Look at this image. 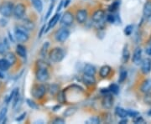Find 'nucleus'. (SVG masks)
Instances as JSON below:
<instances>
[{"label":"nucleus","instance_id":"obj_1","mask_svg":"<svg viewBox=\"0 0 151 124\" xmlns=\"http://www.w3.org/2000/svg\"><path fill=\"white\" fill-rule=\"evenodd\" d=\"M49 57H50V59L52 62L57 63V62H60V61H61L62 59H64V57H65V52H64V50L61 48L56 47V48L53 49L50 52Z\"/></svg>","mask_w":151,"mask_h":124},{"label":"nucleus","instance_id":"obj_2","mask_svg":"<svg viewBox=\"0 0 151 124\" xmlns=\"http://www.w3.org/2000/svg\"><path fill=\"white\" fill-rule=\"evenodd\" d=\"M14 4L11 2H4L0 5V14L5 18H9L13 14L14 12Z\"/></svg>","mask_w":151,"mask_h":124},{"label":"nucleus","instance_id":"obj_3","mask_svg":"<svg viewBox=\"0 0 151 124\" xmlns=\"http://www.w3.org/2000/svg\"><path fill=\"white\" fill-rule=\"evenodd\" d=\"M14 35H15V38L19 41V42H27L29 40V34H28L27 31L23 28V29H21L20 28H16L15 30H14Z\"/></svg>","mask_w":151,"mask_h":124},{"label":"nucleus","instance_id":"obj_4","mask_svg":"<svg viewBox=\"0 0 151 124\" xmlns=\"http://www.w3.org/2000/svg\"><path fill=\"white\" fill-rule=\"evenodd\" d=\"M46 92V88L45 86L43 85H37V86H34V88L32 89V96L36 99H40L45 96Z\"/></svg>","mask_w":151,"mask_h":124},{"label":"nucleus","instance_id":"obj_5","mask_svg":"<svg viewBox=\"0 0 151 124\" xmlns=\"http://www.w3.org/2000/svg\"><path fill=\"white\" fill-rule=\"evenodd\" d=\"M25 11H26V7H25V5H24L23 4H18L17 5L14 7L13 14L14 15V17L16 19H22L23 17L24 16Z\"/></svg>","mask_w":151,"mask_h":124},{"label":"nucleus","instance_id":"obj_6","mask_svg":"<svg viewBox=\"0 0 151 124\" xmlns=\"http://www.w3.org/2000/svg\"><path fill=\"white\" fill-rule=\"evenodd\" d=\"M36 78L38 81L41 82H45L49 80L50 78V74H49L47 68H39L36 71Z\"/></svg>","mask_w":151,"mask_h":124},{"label":"nucleus","instance_id":"obj_7","mask_svg":"<svg viewBox=\"0 0 151 124\" xmlns=\"http://www.w3.org/2000/svg\"><path fill=\"white\" fill-rule=\"evenodd\" d=\"M69 36H70V31L67 29L63 28V29H60L59 31H57L56 34H55V39L57 41L62 43V42H65V40L69 38Z\"/></svg>","mask_w":151,"mask_h":124},{"label":"nucleus","instance_id":"obj_8","mask_svg":"<svg viewBox=\"0 0 151 124\" xmlns=\"http://www.w3.org/2000/svg\"><path fill=\"white\" fill-rule=\"evenodd\" d=\"M74 21V16L70 12H65L63 14V16L60 19V23L62 25H64L65 27H68L72 24V23Z\"/></svg>","mask_w":151,"mask_h":124},{"label":"nucleus","instance_id":"obj_9","mask_svg":"<svg viewBox=\"0 0 151 124\" xmlns=\"http://www.w3.org/2000/svg\"><path fill=\"white\" fill-rule=\"evenodd\" d=\"M102 105H103V108H105V109L112 108L113 105V97L109 94L105 95L103 98V101H102Z\"/></svg>","mask_w":151,"mask_h":124},{"label":"nucleus","instance_id":"obj_10","mask_svg":"<svg viewBox=\"0 0 151 124\" xmlns=\"http://www.w3.org/2000/svg\"><path fill=\"white\" fill-rule=\"evenodd\" d=\"M76 19L78 23L83 24L85 23L87 19V11L86 9H81V10L77 11L76 14Z\"/></svg>","mask_w":151,"mask_h":124},{"label":"nucleus","instance_id":"obj_11","mask_svg":"<svg viewBox=\"0 0 151 124\" xmlns=\"http://www.w3.org/2000/svg\"><path fill=\"white\" fill-rule=\"evenodd\" d=\"M141 70L142 72L145 74H148L151 71V59L149 58H146L142 61L141 65Z\"/></svg>","mask_w":151,"mask_h":124},{"label":"nucleus","instance_id":"obj_12","mask_svg":"<svg viewBox=\"0 0 151 124\" xmlns=\"http://www.w3.org/2000/svg\"><path fill=\"white\" fill-rule=\"evenodd\" d=\"M104 17H105V13H104V11L99 9V10L96 11V12L92 14V19L94 22H96V23H101V22L103 20Z\"/></svg>","mask_w":151,"mask_h":124},{"label":"nucleus","instance_id":"obj_13","mask_svg":"<svg viewBox=\"0 0 151 124\" xmlns=\"http://www.w3.org/2000/svg\"><path fill=\"white\" fill-rule=\"evenodd\" d=\"M82 81L86 84V86H93L96 84V79L94 76L92 75H88V74H85L82 76Z\"/></svg>","mask_w":151,"mask_h":124},{"label":"nucleus","instance_id":"obj_14","mask_svg":"<svg viewBox=\"0 0 151 124\" xmlns=\"http://www.w3.org/2000/svg\"><path fill=\"white\" fill-rule=\"evenodd\" d=\"M141 56H142V49L140 48H137L133 54V61L136 65L141 62Z\"/></svg>","mask_w":151,"mask_h":124},{"label":"nucleus","instance_id":"obj_15","mask_svg":"<svg viewBox=\"0 0 151 124\" xmlns=\"http://www.w3.org/2000/svg\"><path fill=\"white\" fill-rule=\"evenodd\" d=\"M111 67L109 66V65H103L101 67V69H100V71H99V74H100V76L102 77V78H107L109 75H110V73H111Z\"/></svg>","mask_w":151,"mask_h":124},{"label":"nucleus","instance_id":"obj_16","mask_svg":"<svg viewBox=\"0 0 151 124\" xmlns=\"http://www.w3.org/2000/svg\"><path fill=\"white\" fill-rule=\"evenodd\" d=\"M9 49V44L8 42L7 39H4L2 41H0V54H5Z\"/></svg>","mask_w":151,"mask_h":124},{"label":"nucleus","instance_id":"obj_17","mask_svg":"<svg viewBox=\"0 0 151 124\" xmlns=\"http://www.w3.org/2000/svg\"><path fill=\"white\" fill-rule=\"evenodd\" d=\"M141 92L146 93V92H150L151 90V80L150 79H148L143 82L142 86L140 87Z\"/></svg>","mask_w":151,"mask_h":124},{"label":"nucleus","instance_id":"obj_18","mask_svg":"<svg viewBox=\"0 0 151 124\" xmlns=\"http://www.w3.org/2000/svg\"><path fill=\"white\" fill-rule=\"evenodd\" d=\"M84 73L85 74H88V75H92L94 76L96 73V68L94 65H91V64H86L84 66Z\"/></svg>","mask_w":151,"mask_h":124},{"label":"nucleus","instance_id":"obj_19","mask_svg":"<svg viewBox=\"0 0 151 124\" xmlns=\"http://www.w3.org/2000/svg\"><path fill=\"white\" fill-rule=\"evenodd\" d=\"M143 13H144V16L145 17V18H150V17H151V2L150 1H148L145 4Z\"/></svg>","mask_w":151,"mask_h":124},{"label":"nucleus","instance_id":"obj_20","mask_svg":"<svg viewBox=\"0 0 151 124\" xmlns=\"http://www.w3.org/2000/svg\"><path fill=\"white\" fill-rule=\"evenodd\" d=\"M16 52L19 56H20L22 58H24L27 54V51H26V49L24 46H23L21 44H19L17 45L16 47Z\"/></svg>","mask_w":151,"mask_h":124},{"label":"nucleus","instance_id":"obj_21","mask_svg":"<svg viewBox=\"0 0 151 124\" xmlns=\"http://www.w3.org/2000/svg\"><path fill=\"white\" fill-rule=\"evenodd\" d=\"M115 113L116 115L119 117V118H126V117H128L129 116V114H128V111H126L125 109L122 108H116V110H115Z\"/></svg>","mask_w":151,"mask_h":124},{"label":"nucleus","instance_id":"obj_22","mask_svg":"<svg viewBox=\"0 0 151 124\" xmlns=\"http://www.w3.org/2000/svg\"><path fill=\"white\" fill-rule=\"evenodd\" d=\"M60 19V14H55L54 16L52 17V19L50 20V22H49V24H48V28H47V30H49V29H50L51 28H53L58 23V21H59Z\"/></svg>","mask_w":151,"mask_h":124},{"label":"nucleus","instance_id":"obj_23","mask_svg":"<svg viewBox=\"0 0 151 124\" xmlns=\"http://www.w3.org/2000/svg\"><path fill=\"white\" fill-rule=\"evenodd\" d=\"M10 67V64L9 61L4 58V59H0V70L2 71H7Z\"/></svg>","mask_w":151,"mask_h":124},{"label":"nucleus","instance_id":"obj_24","mask_svg":"<svg viewBox=\"0 0 151 124\" xmlns=\"http://www.w3.org/2000/svg\"><path fill=\"white\" fill-rule=\"evenodd\" d=\"M33 6L35 7V9H36L37 12L40 13L42 12L43 9V4H42V1L41 0H32Z\"/></svg>","mask_w":151,"mask_h":124},{"label":"nucleus","instance_id":"obj_25","mask_svg":"<svg viewBox=\"0 0 151 124\" xmlns=\"http://www.w3.org/2000/svg\"><path fill=\"white\" fill-rule=\"evenodd\" d=\"M130 53L129 48H128V45H126L124 47V50H123V56H122V60H123V63H126L128 62V60L129 59Z\"/></svg>","mask_w":151,"mask_h":124},{"label":"nucleus","instance_id":"obj_26","mask_svg":"<svg viewBox=\"0 0 151 124\" xmlns=\"http://www.w3.org/2000/svg\"><path fill=\"white\" fill-rule=\"evenodd\" d=\"M5 59L9 61V63L11 65H14V64H15L16 63V56L14 55V53H11V52H9V53H7L6 54V56H5Z\"/></svg>","mask_w":151,"mask_h":124},{"label":"nucleus","instance_id":"obj_27","mask_svg":"<svg viewBox=\"0 0 151 124\" xmlns=\"http://www.w3.org/2000/svg\"><path fill=\"white\" fill-rule=\"evenodd\" d=\"M23 28L26 30H31L34 28V24L33 22L29 21V20H25L24 21V24H23Z\"/></svg>","mask_w":151,"mask_h":124},{"label":"nucleus","instance_id":"obj_28","mask_svg":"<svg viewBox=\"0 0 151 124\" xmlns=\"http://www.w3.org/2000/svg\"><path fill=\"white\" fill-rule=\"evenodd\" d=\"M109 92H113V94H115V95H117L119 92V87L118 85H116V84H112L111 86H109Z\"/></svg>","mask_w":151,"mask_h":124},{"label":"nucleus","instance_id":"obj_29","mask_svg":"<svg viewBox=\"0 0 151 124\" xmlns=\"http://www.w3.org/2000/svg\"><path fill=\"white\" fill-rule=\"evenodd\" d=\"M6 114H7V108H4L0 110V123H4V119H5Z\"/></svg>","mask_w":151,"mask_h":124},{"label":"nucleus","instance_id":"obj_30","mask_svg":"<svg viewBox=\"0 0 151 124\" xmlns=\"http://www.w3.org/2000/svg\"><path fill=\"white\" fill-rule=\"evenodd\" d=\"M76 112V108H68L67 110H65V112L64 113V116H65V117H70V116H72L73 114L75 113Z\"/></svg>","mask_w":151,"mask_h":124},{"label":"nucleus","instance_id":"obj_31","mask_svg":"<svg viewBox=\"0 0 151 124\" xmlns=\"http://www.w3.org/2000/svg\"><path fill=\"white\" fill-rule=\"evenodd\" d=\"M49 90H50V92L52 95H55V94L59 92V86H57V85H55V84H53V85L50 86V89Z\"/></svg>","mask_w":151,"mask_h":124},{"label":"nucleus","instance_id":"obj_32","mask_svg":"<svg viewBox=\"0 0 151 124\" xmlns=\"http://www.w3.org/2000/svg\"><path fill=\"white\" fill-rule=\"evenodd\" d=\"M144 102L148 105H151V92H146L144 97Z\"/></svg>","mask_w":151,"mask_h":124},{"label":"nucleus","instance_id":"obj_33","mask_svg":"<svg viewBox=\"0 0 151 124\" xmlns=\"http://www.w3.org/2000/svg\"><path fill=\"white\" fill-rule=\"evenodd\" d=\"M86 123H89V124H97L100 123V118H98V117H92L91 118H89L87 121L86 122Z\"/></svg>","mask_w":151,"mask_h":124},{"label":"nucleus","instance_id":"obj_34","mask_svg":"<svg viewBox=\"0 0 151 124\" xmlns=\"http://www.w3.org/2000/svg\"><path fill=\"white\" fill-rule=\"evenodd\" d=\"M127 78V71L126 70H122L121 73H120V76H119V83H122L124 82Z\"/></svg>","mask_w":151,"mask_h":124},{"label":"nucleus","instance_id":"obj_35","mask_svg":"<svg viewBox=\"0 0 151 124\" xmlns=\"http://www.w3.org/2000/svg\"><path fill=\"white\" fill-rule=\"evenodd\" d=\"M37 65L39 68H48V65L43 60H38Z\"/></svg>","mask_w":151,"mask_h":124},{"label":"nucleus","instance_id":"obj_36","mask_svg":"<svg viewBox=\"0 0 151 124\" xmlns=\"http://www.w3.org/2000/svg\"><path fill=\"white\" fill-rule=\"evenodd\" d=\"M48 47H49V43L48 42H46V43L45 44L43 45V47H42V49H41V51H40V54H41V55H42V56L45 55Z\"/></svg>","mask_w":151,"mask_h":124},{"label":"nucleus","instance_id":"obj_37","mask_svg":"<svg viewBox=\"0 0 151 124\" xmlns=\"http://www.w3.org/2000/svg\"><path fill=\"white\" fill-rule=\"evenodd\" d=\"M132 31H133V26L132 25H128L124 29V33H125L126 35H130Z\"/></svg>","mask_w":151,"mask_h":124},{"label":"nucleus","instance_id":"obj_38","mask_svg":"<svg viewBox=\"0 0 151 124\" xmlns=\"http://www.w3.org/2000/svg\"><path fill=\"white\" fill-rule=\"evenodd\" d=\"M27 102H28V105H29L30 108H32V109H38V108H39V107H38L37 105L33 101H31V100H29V99H28Z\"/></svg>","mask_w":151,"mask_h":124},{"label":"nucleus","instance_id":"obj_39","mask_svg":"<svg viewBox=\"0 0 151 124\" xmlns=\"http://www.w3.org/2000/svg\"><path fill=\"white\" fill-rule=\"evenodd\" d=\"M53 123L54 124H63L65 123V120L63 118H57L53 121Z\"/></svg>","mask_w":151,"mask_h":124},{"label":"nucleus","instance_id":"obj_40","mask_svg":"<svg viewBox=\"0 0 151 124\" xmlns=\"http://www.w3.org/2000/svg\"><path fill=\"white\" fill-rule=\"evenodd\" d=\"M64 100H65L64 94H63V92H60V93H59V95H58V101H59L60 102L62 103L64 102Z\"/></svg>","mask_w":151,"mask_h":124},{"label":"nucleus","instance_id":"obj_41","mask_svg":"<svg viewBox=\"0 0 151 124\" xmlns=\"http://www.w3.org/2000/svg\"><path fill=\"white\" fill-rule=\"evenodd\" d=\"M135 118H136L134 119L135 123H143V122H144V119L142 118L141 117H138V116H136Z\"/></svg>","mask_w":151,"mask_h":124},{"label":"nucleus","instance_id":"obj_42","mask_svg":"<svg viewBox=\"0 0 151 124\" xmlns=\"http://www.w3.org/2000/svg\"><path fill=\"white\" fill-rule=\"evenodd\" d=\"M117 8H118V4L117 3H114L113 4V5H112L110 8H109V10L110 11H114L117 9Z\"/></svg>","mask_w":151,"mask_h":124},{"label":"nucleus","instance_id":"obj_43","mask_svg":"<svg viewBox=\"0 0 151 124\" xmlns=\"http://www.w3.org/2000/svg\"><path fill=\"white\" fill-rule=\"evenodd\" d=\"M107 19H108V21L109 23H113V22L115 21V19H114V16L113 15H108V18H107Z\"/></svg>","mask_w":151,"mask_h":124},{"label":"nucleus","instance_id":"obj_44","mask_svg":"<svg viewBox=\"0 0 151 124\" xmlns=\"http://www.w3.org/2000/svg\"><path fill=\"white\" fill-rule=\"evenodd\" d=\"M52 9H53V4L50 7V9H49L48 13H47V14H46V17H45V19H47L50 15V13H51V10H52Z\"/></svg>","mask_w":151,"mask_h":124},{"label":"nucleus","instance_id":"obj_45","mask_svg":"<svg viewBox=\"0 0 151 124\" xmlns=\"http://www.w3.org/2000/svg\"><path fill=\"white\" fill-rule=\"evenodd\" d=\"M25 115H26V113H23V114H22V115H21V116H20L21 118H17L16 120H17V121H21L22 119L24 118V117Z\"/></svg>","mask_w":151,"mask_h":124},{"label":"nucleus","instance_id":"obj_46","mask_svg":"<svg viewBox=\"0 0 151 124\" xmlns=\"http://www.w3.org/2000/svg\"><path fill=\"white\" fill-rule=\"evenodd\" d=\"M128 123V120H127V119L124 118V120H122V121H120V123H119L124 124V123Z\"/></svg>","mask_w":151,"mask_h":124},{"label":"nucleus","instance_id":"obj_47","mask_svg":"<svg viewBox=\"0 0 151 124\" xmlns=\"http://www.w3.org/2000/svg\"><path fill=\"white\" fill-rule=\"evenodd\" d=\"M62 4H63V2L61 1V2H60V7H58V11L60 10V8H61V6H62Z\"/></svg>","mask_w":151,"mask_h":124},{"label":"nucleus","instance_id":"obj_48","mask_svg":"<svg viewBox=\"0 0 151 124\" xmlns=\"http://www.w3.org/2000/svg\"><path fill=\"white\" fill-rule=\"evenodd\" d=\"M2 77H3V75H2V74L0 73V78H2Z\"/></svg>","mask_w":151,"mask_h":124},{"label":"nucleus","instance_id":"obj_49","mask_svg":"<svg viewBox=\"0 0 151 124\" xmlns=\"http://www.w3.org/2000/svg\"><path fill=\"white\" fill-rule=\"evenodd\" d=\"M150 54H151V48H150Z\"/></svg>","mask_w":151,"mask_h":124}]
</instances>
